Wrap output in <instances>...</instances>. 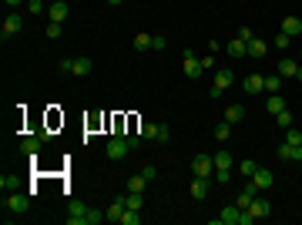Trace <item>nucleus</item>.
I'll return each mask as SVG.
<instances>
[{
	"mask_svg": "<svg viewBox=\"0 0 302 225\" xmlns=\"http://www.w3.org/2000/svg\"><path fill=\"white\" fill-rule=\"evenodd\" d=\"M232 81H235V71H232V68H222L218 74H215L212 98H222V91H228V88H232Z\"/></svg>",
	"mask_w": 302,
	"mask_h": 225,
	"instance_id": "obj_2",
	"label": "nucleus"
},
{
	"mask_svg": "<svg viewBox=\"0 0 302 225\" xmlns=\"http://www.w3.org/2000/svg\"><path fill=\"white\" fill-rule=\"evenodd\" d=\"M4 4H7V7H17V4H24V0H4Z\"/></svg>",
	"mask_w": 302,
	"mask_h": 225,
	"instance_id": "obj_46",
	"label": "nucleus"
},
{
	"mask_svg": "<svg viewBox=\"0 0 302 225\" xmlns=\"http://www.w3.org/2000/svg\"><path fill=\"white\" fill-rule=\"evenodd\" d=\"M248 212L255 215V222H258V218H268V212H272V205H268L265 198H258V195H255V202L248 205Z\"/></svg>",
	"mask_w": 302,
	"mask_h": 225,
	"instance_id": "obj_14",
	"label": "nucleus"
},
{
	"mask_svg": "<svg viewBox=\"0 0 302 225\" xmlns=\"http://www.w3.org/2000/svg\"><path fill=\"white\" fill-rule=\"evenodd\" d=\"M272 181H275V175H272L268 168H262V165H258V168H255V175H252V185H255V188L262 191V188H272Z\"/></svg>",
	"mask_w": 302,
	"mask_h": 225,
	"instance_id": "obj_8",
	"label": "nucleus"
},
{
	"mask_svg": "<svg viewBox=\"0 0 302 225\" xmlns=\"http://www.w3.org/2000/svg\"><path fill=\"white\" fill-rule=\"evenodd\" d=\"M134 47H138V51H148V47H151V34H138L134 37Z\"/></svg>",
	"mask_w": 302,
	"mask_h": 225,
	"instance_id": "obj_33",
	"label": "nucleus"
},
{
	"mask_svg": "<svg viewBox=\"0 0 302 225\" xmlns=\"http://www.w3.org/2000/svg\"><path fill=\"white\" fill-rule=\"evenodd\" d=\"M275 121H279V128H285V131H289V128H292V114L289 111H279V114H275Z\"/></svg>",
	"mask_w": 302,
	"mask_h": 225,
	"instance_id": "obj_34",
	"label": "nucleus"
},
{
	"mask_svg": "<svg viewBox=\"0 0 302 225\" xmlns=\"http://www.w3.org/2000/svg\"><path fill=\"white\" fill-rule=\"evenodd\" d=\"M91 68H94V64H91V57H74V71H71V74L84 78V74H91Z\"/></svg>",
	"mask_w": 302,
	"mask_h": 225,
	"instance_id": "obj_20",
	"label": "nucleus"
},
{
	"mask_svg": "<svg viewBox=\"0 0 302 225\" xmlns=\"http://www.w3.org/2000/svg\"><path fill=\"white\" fill-rule=\"evenodd\" d=\"M255 168H258V161H252V158H245V161H238V171H242L245 178H252V175H255Z\"/></svg>",
	"mask_w": 302,
	"mask_h": 225,
	"instance_id": "obj_30",
	"label": "nucleus"
},
{
	"mask_svg": "<svg viewBox=\"0 0 302 225\" xmlns=\"http://www.w3.org/2000/svg\"><path fill=\"white\" fill-rule=\"evenodd\" d=\"M134 148H131V141L128 138H121V135H114L111 141H108V158H114V161H121L124 155H131Z\"/></svg>",
	"mask_w": 302,
	"mask_h": 225,
	"instance_id": "obj_1",
	"label": "nucleus"
},
{
	"mask_svg": "<svg viewBox=\"0 0 302 225\" xmlns=\"http://www.w3.org/2000/svg\"><path fill=\"white\" fill-rule=\"evenodd\" d=\"M205 195H208V178L195 175V181H191V198H195V202H201Z\"/></svg>",
	"mask_w": 302,
	"mask_h": 225,
	"instance_id": "obj_15",
	"label": "nucleus"
},
{
	"mask_svg": "<svg viewBox=\"0 0 302 225\" xmlns=\"http://www.w3.org/2000/svg\"><path fill=\"white\" fill-rule=\"evenodd\" d=\"M295 68H299V64H295L292 57H282L279 61V74L282 78H295Z\"/></svg>",
	"mask_w": 302,
	"mask_h": 225,
	"instance_id": "obj_23",
	"label": "nucleus"
},
{
	"mask_svg": "<svg viewBox=\"0 0 302 225\" xmlns=\"http://www.w3.org/2000/svg\"><path fill=\"white\" fill-rule=\"evenodd\" d=\"M41 141H44V138H24L21 151H24V155H37V151H41Z\"/></svg>",
	"mask_w": 302,
	"mask_h": 225,
	"instance_id": "obj_22",
	"label": "nucleus"
},
{
	"mask_svg": "<svg viewBox=\"0 0 302 225\" xmlns=\"http://www.w3.org/2000/svg\"><path fill=\"white\" fill-rule=\"evenodd\" d=\"M47 7L44 4H41V0H27V14H34V17H37V14H44Z\"/></svg>",
	"mask_w": 302,
	"mask_h": 225,
	"instance_id": "obj_36",
	"label": "nucleus"
},
{
	"mask_svg": "<svg viewBox=\"0 0 302 225\" xmlns=\"http://www.w3.org/2000/svg\"><path fill=\"white\" fill-rule=\"evenodd\" d=\"M31 208V198L27 195H4V212H27Z\"/></svg>",
	"mask_w": 302,
	"mask_h": 225,
	"instance_id": "obj_3",
	"label": "nucleus"
},
{
	"mask_svg": "<svg viewBox=\"0 0 302 225\" xmlns=\"http://www.w3.org/2000/svg\"><path fill=\"white\" fill-rule=\"evenodd\" d=\"M151 47L155 51H165V37H151Z\"/></svg>",
	"mask_w": 302,
	"mask_h": 225,
	"instance_id": "obj_45",
	"label": "nucleus"
},
{
	"mask_svg": "<svg viewBox=\"0 0 302 225\" xmlns=\"http://www.w3.org/2000/svg\"><path fill=\"white\" fill-rule=\"evenodd\" d=\"M24 31V17L21 14H7V21H4V31H0V37H4V41H7V37H14V34H21Z\"/></svg>",
	"mask_w": 302,
	"mask_h": 225,
	"instance_id": "obj_5",
	"label": "nucleus"
},
{
	"mask_svg": "<svg viewBox=\"0 0 302 225\" xmlns=\"http://www.w3.org/2000/svg\"><path fill=\"white\" fill-rule=\"evenodd\" d=\"M57 71H61V74H71V71H74V57H61V61H57Z\"/></svg>",
	"mask_w": 302,
	"mask_h": 225,
	"instance_id": "obj_32",
	"label": "nucleus"
},
{
	"mask_svg": "<svg viewBox=\"0 0 302 225\" xmlns=\"http://www.w3.org/2000/svg\"><path fill=\"white\" fill-rule=\"evenodd\" d=\"M282 34L299 37L302 34V21H299V17H285V21H282Z\"/></svg>",
	"mask_w": 302,
	"mask_h": 225,
	"instance_id": "obj_16",
	"label": "nucleus"
},
{
	"mask_svg": "<svg viewBox=\"0 0 302 225\" xmlns=\"http://www.w3.org/2000/svg\"><path fill=\"white\" fill-rule=\"evenodd\" d=\"M124 208H128V205H124V195H118V198H114L111 202V208H108V222H121V215H124Z\"/></svg>",
	"mask_w": 302,
	"mask_h": 225,
	"instance_id": "obj_13",
	"label": "nucleus"
},
{
	"mask_svg": "<svg viewBox=\"0 0 302 225\" xmlns=\"http://www.w3.org/2000/svg\"><path fill=\"white\" fill-rule=\"evenodd\" d=\"M108 215L104 212H98V208H88V225H98V222H104Z\"/></svg>",
	"mask_w": 302,
	"mask_h": 225,
	"instance_id": "obj_35",
	"label": "nucleus"
},
{
	"mask_svg": "<svg viewBox=\"0 0 302 225\" xmlns=\"http://www.w3.org/2000/svg\"><path fill=\"white\" fill-rule=\"evenodd\" d=\"M279 158H285V161H302V145H289V141H282V145H279Z\"/></svg>",
	"mask_w": 302,
	"mask_h": 225,
	"instance_id": "obj_9",
	"label": "nucleus"
},
{
	"mask_svg": "<svg viewBox=\"0 0 302 225\" xmlns=\"http://www.w3.org/2000/svg\"><path fill=\"white\" fill-rule=\"evenodd\" d=\"M238 215H242V208H238V205H225V208H222V218H212V225H238Z\"/></svg>",
	"mask_w": 302,
	"mask_h": 225,
	"instance_id": "obj_7",
	"label": "nucleus"
},
{
	"mask_svg": "<svg viewBox=\"0 0 302 225\" xmlns=\"http://www.w3.org/2000/svg\"><path fill=\"white\" fill-rule=\"evenodd\" d=\"M265 54H268L265 41H258V37H252V41H248V57H265Z\"/></svg>",
	"mask_w": 302,
	"mask_h": 225,
	"instance_id": "obj_21",
	"label": "nucleus"
},
{
	"mask_svg": "<svg viewBox=\"0 0 302 225\" xmlns=\"http://www.w3.org/2000/svg\"><path fill=\"white\" fill-rule=\"evenodd\" d=\"M215 178H218V181L225 185V181L232 178V168H215Z\"/></svg>",
	"mask_w": 302,
	"mask_h": 225,
	"instance_id": "obj_41",
	"label": "nucleus"
},
{
	"mask_svg": "<svg viewBox=\"0 0 302 225\" xmlns=\"http://www.w3.org/2000/svg\"><path fill=\"white\" fill-rule=\"evenodd\" d=\"M138 135L145 138V141H148V138L155 141V138H158V124H151V121H141V131H138Z\"/></svg>",
	"mask_w": 302,
	"mask_h": 225,
	"instance_id": "obj_26",
	"label": "nucleus"
},
{
	"mask_svg": "<svg viewBox=\"0 0 302 225\" xmlns=\"http://www.w3.org/2000/svg\"><path fill=\"white\" fill-rule=\"evenodd\" d=\"M225 51H228L232 57H245V54H248V44H245V41H238V37H235V41H228V44H225Z\"/></svg>",
	"mask_w": 302,
	"mask_h": 225,
	"instance_id": "obj_19",
	"label": "nucleus"
},
{
	"mask_svg": "<svg viewBox=\"0 0 302 225\" xmlns=\"http://www.w3.org/2000/svg\"><path fill=\"white\" fill-rule=\"evenodd\" d=\"M285 141H289V145H302V131L289 128V131H285Z\"/></svg>",
	"mask_w": 302,
	"mask_h": 225,
	"instance_id": "obj_38",
	"label": "nucleus"
},
{
	"mask_svg": "<svg viewBox=\"0 0 302 225\" xmlns=\"http://www.w3.org/2000/svg\"><path fill=\"white\" fill-rule=\"evenodd\" d=\"M0 188H17V178L14 175H0Z\"/></svg>",
	"mask_w": 302,
	"mask_h": 225,
	"instance_id": "obj_40",
	"label": "nucleus"
},
{
	"mask_svg": "<svg viewBox=\"0 0 302 225\" xmlns=\"http://www.w3.org/2000/svg\"><path fill=\"white\" fill-rule=\"evenodd\" d=\"M201 61H195V51H185V74H188V78H198L201 74Z\"/></svg>",
	"mask_w": 302,
	"mask_h": 225,
	"instance_id": "obj_12",
	"label": "nucleus"
},
{
	"mask_svg": "<svg viewBox=\"0 0 302 225\" xmlns=\"http://www.w3.org/2000/svg\"><path fill=\"white\" fill-rule=\"evenodd\" d=\"M215 138H218V141H225V138H232V124H228V121H222L218 128H215Z\"/></svg>",
	"mask_w": 302,
	"mask_h": 225,
	"instance_id": "obj_31",
	"label": "nucleus"
},
{
	"mask_svg": "<svg viewBox=\"0 0 302 225\" xmlns=\"http://www.w3.org/2000/svg\"><path fill=\"white\" fill-rule=\"evenodd\" d=\"M124 205H128V208H138V212H141V205H145L141 191H124Z\"/></svg>",
	"mask_w": 302,
	"mask_h": 225,
	"instance_id": "obj_24",
	"label": "nucleus"
},
{
	"mask_svg": "<svg viewBox=\"0 0 302 225\" xmlns=\"http://www.w3.org/2000/svg\"><path fill=\"white\" fill-rule=\"evenodd\" d=\"M265 111H268V114L285 111V101H282V94H268V98H265Z\"/></svg>",
	"mask_w": 302,
	"mask_h": 225,
	"instance_id": "obj_18",
	"label": "nucleus"
},
{
	"mask_svg": "<svg viewBox=\"0 0 302 225\" xmlns=\"http://www.w3.org/2000/svg\"><path fill=\"white\" fill-rule=\"evenodd\" d=\"M108 4H121V0H108Z\"/></svg>",
	"mask_w": 302,
	"mask_h": 225,
	"instance_id": "obj_48",
	"label": "nucleus"
},
{
	"mask_svg": "<svg viewBox=\"0 0 302 225\" xmlns=\"http://www.w3.org/2000/svg\"><path fill=\"white\" fill-rule=\"evenodd\" d=\"M232 161H235V158H232V155H228V151L222 148V151L215 155V168H232Z\"/></svg>",
	"mask_w": 302,
	"mask_h": 225,
	"instance_id": "obj_29",
	"label": "nucleus"
},
{
	"mask_svg": "<svg viewBox=\"0 0 302 225\" xmlns=\"http://www.w3.org/2000/svg\"><path fill=\"white\" fill-rule=\"evenodd\" d=\"M295 81H302V64H299V68H295Z\"/></svg>",
	"mask_w": 302,
	"mask_h": 225,
	"instance_id": "obj_47",
	"label": "nucleus"
},
{
	"mask_svg": "<svg viewBox=\"0 0 302 225\" xmlns=\"http://www.w3.org/2000/svg\"><path fill=\"white\" fill-rule=\"evenodd\" d=\"M47 37H51V41H54V37H61V24H54V21L47 24Z\"/></svg>",
	"mask_w": 302,
	"mask_h": 225,
	"instance_id": "obj_43",
	"label": "nucleus"
},
{
	"mask_svg": "<svg viewBox=\"0 0 302 225\" xmlns=\"http://www.w3.org/2000/svg\"><path fill=\"white\" fill-rule=\"evenodd\" d=\"M141 175H145L148 181H155L158 178V168H155V165H145V168H141Z\"/></svg>",
	"mask_w": 302,
	"mask_h": 225,
	"instance_id": "obj_42",
	"label": "nucleus"
},
{
	"mask_svg": "<svg viewBox=\"0 0 302 225\" xmlns=\"http://www.w3.org/2000/svg\"><path fill=\"white\" fill-rule=\"evenodd\" d=\"M242 118H245V108H242V104H228V108H225V121L228 124H238Z\"/></svg>",
	"mask_w": 302,
	"mask_h": 225,
	"instance_id": "obj_17",
	"label": "nucleus"
},
{
	"mask_svg": "<svg viewBox=\"0 0 302 225\" xmlns=\"http://www.w3.org/2000/svg\"><path fill=\"white\" fill-rule=\"evenodd\" d=\"M155 141H161V145H168L171 141V131H168V124H158V138Z\"/></svg>",
	"mask_w": 302,
	"mask_h": 225,
	"instance_id": "obj_37",
	"label": "nucleus"
},
{
	"mask_svg": "<svg viewBox=\"0 0 302 225\" xmlns=\"http://www.w3.org/2000/svg\"><path fill=\"white\" fill-rule=\"evenodd\" d=\"M289 44H292V37H289V34H282V31H279V34H275V47H279V51H285Z\"/></svg>",
	"mask_w": 302,
	"mask_h": 225,
	"instance_id": "obj_39",
	"label": "nucleus"
},
{
	"mask_svg": "<svg viewBox=\"0 0 302 225\" xmlns=\"http://www.w3.org/2000/svg\"><path fill=\"white\" fill-rule=\"evenodd\" d=\"M242 88H245L248 94H262V91H265V78H262V74H248V78L242 81Z\"/></svg>",
	"mask_w": 302,
	"mask_h": 225,
	"instance_id": "obj_10",
	"label": "nucleus"
},
{
	"mask_svg": "<svg viewBox=\"0 0 302 225\" xmlns=\"http://www.w3.org/2000/svg\"><path fill=\"white\" fill-rule=\"evenodd\" d=\"M212 168H215V158L212 155H195V161H191V171H195V175L212 178Z\"/></svg>",
	"mask_w": 302,
	"mask_h": 225,
	"instance_id": "obj_4",
	"label": "nucleus"
},
{
	"mask_svg": "<svg viewBox=\"0 0 302 225\" xmlns=\"http://www.w3.org/2000/svg\"><path fill=\"white\" fill-rule=\"evenodd\" d=\"M279 88H282V74H268L265 78V91L268 94H279Z\"/></svg>",
	"mask_w": 302,
	"mask_h": 225,
	"instance_id": "obj_25",
	"label": "nucleus"
},
{
	"mask_svg": "<svg viewBox=\"0 0 302 225\" xmlns=\"http://www.w3.org/2000/svg\"><path fill=\"white\" fill-rule=\"evenodd\" d=\"M47 17H51V21H54V24H64L67 17H71V7H67L64 0H54V4L47 7Z\"/></svg>",
	"mask_w": 302,
	"mask_h": 225,
	"instance_id": "obj_6",
	"label": "nucleus"
},
{
	"mask_svg": "<svg viewBox=\"0 0 302 225\" xmlns=\"http://www.w3.org/2000/svg\"><path fill=\"white\" fill-rule=\"evenodd\" d=\"M145 185H148L145 175H131V178H128V191H145Z\"/></svg>",
	"mask_w": 302,
	"mask_h": 225,
	"instance_id": "obj_27",
	"label": "nucleus"
},
{
	"mask_svg": "<svg viewBox=\"0 0 302 225\" xmlns=\"http://www.w3.org/2000/svg\"><path fill=\"white\" fill-rule=\"evenodd\" d=\"M121 225H141V215H138V208H124Z\"/></svg>",
	"mask_w": 302,
	"mask_h": 225,
	"instance_id": "obj_28",
	"label": "nucleus"
},
{
	"mask_svg": "<svg viewBox=\"0 0 302 225\" xmlns=\"http://www.w3.org/2000/svg\"><path fill=\"white\" fill-rule=\"evenodd\" d=\"M252 37H255V34H252V31H248V27H238V41H245V44H248V41H252Z\"/></svg>",
	"mask_w": 302,
	"mask_h": 225,
	"instance_id": "obj_44",
	"label": "nucleus"
},
{
	"mask_svg": "<svg viewBox=\"0 0 302 225\" xmlns=\"http://www.w3.org/2000/svg\"><path fill=\"white\" fill-rule=\"evenodd\" d=\"M255 195H258V188L252 185V181H248V188H242V191H238V198H235V205H238V208H248V205L255 202Z\"/></svg>",
	"mask_w": 302,
	"mask_h": 225,
	"instance_id": "obj_11",
	"label": "nucleus"
}]
</instances>
